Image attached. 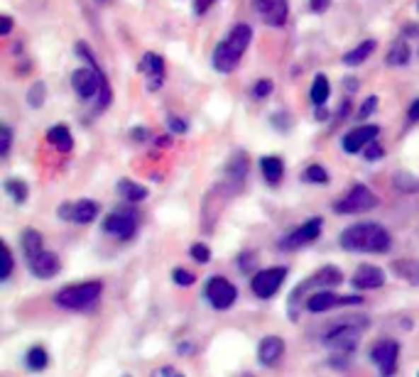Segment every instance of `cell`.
Segmentation results:
<instances>
[{"mask_svg":"<svg viewBox=\"0 0 419 377\" xmlns=\"http://www.w3.org/2000/svg\"><path fill=\"white\" fill-rule=\"evenodd\" d=\"M76 52L81 57H86L88 64H91V69H76V71L71 74V86L74 91H76L79 98H93L98 91V100H96V110H103L105 105L110 103V88H108V81H105L103 71L98 69L96 59H93L91 50H88L86 42H79L76 45Z\"/></svg>","mask_w":419,"mask_h":377,"instance_id":"cell-1","label":"cell"},{"mask_svg":"<svg viewBox=\"0 0 419 377\" xmlns=\"http://www.w3.org/2000/svg\"><path fill=\"white\" fill-rule=\"evenodd\" d=\"M390 233L380 223H358L341 233V245L353 253H387Z\"/></svg>","mask_w":419,"mask_h":377,"instance_id":"cell-2","label":"cell"},{"mask_svg":"<svg viewBox=\"0 0 419 377\" xmlns=\"http://www.w3.org/2000/svg\"><path fill=\"white\" fill-rule=\"evenodd\" d=\"M253 40L251 25H236L224 42H219L214 50V69L219 74H231L238 66V62L243 59L248 45Z\"/></svg>","mask_w":419,"mask_h":377,"instance_id":"cell-3","label":"cell"},{"mask_svg":"<svg viewBox=\"0 0 419 377\" xmlns=\"http://www.w3.org/2000/svg\"><path fill=\"white\" fill-rule=\"evenodd\" d=\"M365 316H355V318H341L331 326V331L323 336V343L333 350H341V353H351L358 346L360 336L365 331Z\"/></svg>","mask_w":419,"mask_h":377,"instance_id":"cell-4","label":"cell"},{"mask_svg":"<svg viewBox=\"0 0 419 377\" xmlns=\"http://www.w3.org/2000/svg\"><path fill=\"white\" fill-rule=\"evenodd\" d=\"M103 294V284L101 282H84V284H74L62 289L54 296V304L69 311H88L96 306V301Z\"/></svg>","mask_w":419,"mask_h":377,"instance_id":"cell-5","label":"cell"},{"mask_svg":"<svg viewBox=\"0 0 419 377\" xmlns=\"http://www.w3.org/2000/svg\"><path fill=\"white\" fill-rule=\"evenodd\" d=\"M341 279H343L341 269L333 267V265H326V267H321L319 272H314L311 277H306L304 282H302L289 294V316L297 318V304H299V301L304 299V296L309 294L311 289H328V286L341 284Z\"/></svg>","mask_w":419,"mask_h":377,"instance_id":"cell-6","label":"cell"},{"mask_svg":"<svg viewBox=\"0 0 419 377\" xmlns=\"http://www.w3.org/2000/svg\"><path fill=\"white\" fill-rule=\"evenodd\" d=\"M378 196L373 194L365 184H355L343 199H338L333 204V211L341 216H351V214H365V211L375 209L378 206Z\"/></svg>","mask_w":419,"mask_h":377,"instance_id":"cell-7","label":"cell"},{"mask_svg":"<svg viewBox=\"0 0 419 377\" xmlns=\"http://www.w3.org/2000/svg\"><path fill=\"white\" fill-rule=\"evenodd\" d=\"M397 358H400V343L390 341V338H383V341L375 343V348L370 350V360L378 365L380 375L383 377H392L397 370Z\"/></svg>","mask_w":419,"mask_h":377,"instance_id":"cell-8","label":"cell"},{"mask_svg":"<svg viewBox=\"0 0 419 377\" xmlns=\"http://www.w3.org/2000/svg\"><path fill=\"white\" fill-rule=\"evenodd\" d=\"M103 231L108 233V236L118 238V240H128V238L135 236V231H137L135 211H132V209L113 211V214H110L108 219L103 221Z\"/></svg>","mask_w":419,"mask_h":377,"instance_id":"cell-9","label":"cell"},{"mask_svg":"<svg viewBox=\"0 0 419 377\" xmlns=\"http://www.w3.org/2000/svg\"><path fill=\"white\" fill-rule=\"evenodd\" d=\"M346 304H363V296H341L328 289L314 291L311 296H306V309L311 314H323V311H331L336 306H346Z\"/></svg>","mask_w":419,"mask_h":377,"instance_id":"cell-10","label":"cell"},{"mask_svg":"<svg viewBox=\"0 0 419 377\" xmlns=\"http://www.w3.org/2000/svg\"><path fill=\"white\" fill-rule=\"evenodd\" d=\"M236 296H238V289L236 284H231L226 277H211L209 284H206V299L211 301V306L214 309H231L233 304H236Z\"/></svg>","mask_w":419,"mask_h":377,"instance_id":"cell-11","label":"cell"},{"mask_svg":"<svg viewBox=\"0 0 419 377\" xmlns=\"http://www.w3.org/2000/svg\"><path fill=\"white\" fill-rule=\"evenodd\" d=\"M285 277H287V269L285 267H272V269H263L253 277V294L260 296V299H270L280 291V286L285 284Z\"/></svg>","mask_w":419,"mask_h":377,"instance_id":"cell-12","label":"cell"},{"mask_svg":"<svg viewBox=\"0 0 419 377\" xmlns=\"http://www.w3.org/2000/svg\"><path fill=\"white\" fill-rule=\"evenodd\" d=\"M378 132H380L378 125H360V127H353V130L346 132V137H343V150H346L348 155H355V152L365 150V147H368L370 142H375Z\"/></svg>","mask_w":419,"mask_h":377,"instance_id":"cell-13","label":"cell"},{"mask_svg":"<svg viewBox=\"0 0 419 377\" xmlns=\"http://www.w3.org/2000/svg\"><path fill=\"white\" fill-rule=\"evenodd\" d=\"M59 216L64 221H74V223H91L98 216V204L91 199H81L76 204H64L59 209Z\"/></svg>","mask_w":419,"mask_h":377,"instance_id":"cell-14","label":"cell"},{"mask_svg":"<svg viewBox=\"0 0 419 377\" xmlns=\"http://www.w3.org/2000/svg\"><path fill=\"white\" fill-rule=\"evenodd\" d=\"M321 226H323V219H319V216L311 219V221H306V223H302V226L297 228L289 238H285L282 245L292 250V248H302V245H306V243H314L321 233Z\"/></svg>","mask_w":419,"mask_h":377,"instance_id":"cell-15","label":"cell"},{"mask_svg":"<svg viewBox=\"0 0 419 377\" xmlns=\"http://www.w3.org/2000/svg\"><path fill=\"white\" fill-rule=\"evenodd\" d=\"M351 282L355 289H380L385 284V272L375 265H360Z\"/></svg>","mask_w":419,"mask_h":377,"instance_id":"cell-16","label":"cell"},{"mask_svg":"<svg viewBox=\"0 0 419 377\" xmlns=\"http://www.w3.org/2000/svg\"><path fill=\"white\" fill-rule=\"evenodd\" d=\"M30 269H33L35 277L52 279L54 274H59L62 262H59V257H57L54 253H45V250H42L40 255H37V257L30 260Z\"/></svg>","mask_w":419,"mask_h":377,"instance_id":"cell-17","label":"cell"},{"mask_svg":"<svg viewBox=\"0 0 419 377\" xmlns=\"http://www.w3.org/2000/svg\"><path fill=\"white\" fill-rule=\"evenodd\" d=\"M285 355V341L280 336H265L258 346V358L263 365L272 368V365L280 363V358Z\"/></svg>","mask_w":419,"mask_h":377,"instance_id":"cell-18","label":"cell"},{"mask_svg":"<svg viewBox=\"0 0 419 377\" xmlns=\"http://www.w3.org/2000/svg\"><path fill=\"white\" fill-rule=\"evenodd\" d=\"M140 71L147 76V86H150V91H157V88L162 86V79H164V59L160 54H145L142 57V64H140Z\"/></svg>","mask_w":419,"mask_h":377,"instance_id":"cell-19","label":"cell"},{"mask_svg":"<svg viewBox=\"0 0 419 377\" xmlns=\"http://www.w3.org/2000/svg\"><path fill=\"white\" fill-rule=\"evenodd\" d=\"M260 169H263L265 182L272 184V187H275V184L282 182V174H285V162H282V157H275V155L263 157V159H260Z\"/></svg>","mask_w":419,"mask_h":377,"instance_id":"cell-20","label":"cell"},{"mask_svg":"<svg viewBox=\"0 0 419 377\" xmlns=\"http://www.w3.org/2000/svg\"><path fill=\"white\" fill-rule=\"evenodd\" d=\"M47 140H50L54 147H59L62 152H69L74 147V137H71V132H69L67 125L50 127V132H47Z\"/></svg>","mask_w":419,"mask_h":377,"instance_id":"cell-21","label":"cell"},{"mask_svg":"<svg viewBox=\"0 0 419 377\" xmlns=\"http://www.w3.org/2000/svg\"><path fill=\"white\" fill-rule=\"evenodd\" d=\"M373 50H375V40H365L363 45H358L353 52H346V54H343V64H346V66H358V64H363L373 54Z\"/></svg>","mask_w":419,"mask_h":377,"instance_id":"cell-22","label":"cell"},{"mask_svg":"<svg viewBox=\"0 0 419 377\" xmlns=\"http://www.w3.org/2000/svg\"><path fill=\"white\" fill-rule=\"evenodd\" d=\"M118 191L128 204H137V201H142L147 196V189L135 182H130V179H123V182L118 184Z\"/></svg>","mask_w":419,"mask_h":377,"instance_id":"cell-23","label":"cell"},{"mask_svg":"<svg viewBox=\"0 0 419 377\" xmlns=\"http://www.w3.org/2000/svg\"><path fill=\"white\" fill-rule=\"evenodd\" d=\"M25 363H28V368L33 370V373H40V370H45L47 365H50V355H47V350L42 346H35L28 350Z\"/></svg>","mask_w":419,"mask_h":377,"instance_id":"cell-24","label":"cell"},{"mask_svg":"<svg viewBox=\"0 0 419 377\" xmlns=\"http://www.w3.org/2000/svg\"><path fill=\"white\" fill-rule=\"evenodd\" d=\"M407 59H410V47H407L405 40H397L395 47H392V52L387 54L385 62L390 64V66H405Z\"/></svg>","mask_w":419,"mask_h":377,"instance_id":"cell-25","label":"cell"},{"mask_svg":"<svg viewBox=\"0 0 419 377\" xmlns=\"http://www.w3.org/2000/svg\"><path fill=\"white\" fill-rule=\"evenodd\" d=\"M263 20L270 25V28H282L285 20H287V0H280L277 5H275L270 13L263 15Z\"/></svg>","mask_w":419,"mask_h":377,"instance_id":"cell-26","label":"cell"},{"mask_svg":"<svg viewBox=\"0 0 419 377\" xmlns=\"http://www.w3.org/2000/svg\"><path fill=\"white\" fill-rule=\"evenodd\" d=\"M326 98H328V79L319 74L314 79V83H311V100H314V105H323Z\"/></svg>","mask_w":419,"mask_h":377,"instance_id":"cell-27","label":"cell"},{"mask_svg":"<svg viewBox=\"0 0 419 377\" xmlns=\"http://www.w3.org/2000/svg\"><path fill=\"white\" fill-rule=\"evenodd\" d=\"M23 245H25V255H28V260L37 257V255L42 253V236L37 231H28L23 236Z\"/></svg>","mask_w":419,"mask_h":377,"instance_id":"cell-28","label":"cell"},{"mask_svg":"<svg viewBox=\"0 0 419 377\" xmlns=\"http://www.w3.org/2000/svg\"><path fill=\"white\" fill-rule=\"evenodd\" d=\"M5 191L13 196L15 204H23V201H28V184L20 182V179H8V182H5Z\"/></svg>","mask_w":419,"mask_h":377,"instance_id":"cell-29","label":"cell"},{"mask_svg":"<svg viewBox=\"0 0 419 377\" xmlns=\"http://www.w3.org/2000/svg\"><path fill=\"white\" fill-rule=\"evenodd\" d=\"M302 179L309 184H326L328 182V174L326 169L321 167V164H311V167H306V172L302 174Z\"/></svg>","mask_w":419,"mask_h":377,"instance_id":"cell-30","label":"cell"},{"mask_svg":"<svg viewBox=\"0 0 419 377\" xmlns=\"http://www.w3.org/2000/svg\"><path fill=\"white\" fill-rule=\"evenodd\" d=\"M45 95H47V88H45V83L42 81H37L33 88H30V93H28V103L33 105V108H40L42 103H45Z\"/></svg>","mask_w":419,"mask_h":377,"instance_id":"cell-31","label":"cell"},{"mask_svg":"<svg viewBox=\"0 0 419 377\" xmlns=\"http://www.w3.org/2000/svg\"><path fill=\"white\" fill-rule=\"evenodd\" d=\"M395 187L400 191H419V179L410 177V174H395Z\"/></svg>","mask_w":419,"mask_h":377,"instance_id":"cell-32","label":"cell"},{"mask_svg":"<svg viewBox=\"0 0 419 377\" xmlns=\"http://www.w3.org/2000/svg\"><path fill=\"white\" fill-rule=\"evenodd\" d=\"M0 250H3V272H0V279H8L10 272H13V255H10V248L5 243H0Z\"/></svg>","mask_w":419,"mask_h":377,"instance_id":"cell-33","label":"cell"},{"mask_svg":"<svg viewBox=\"0 0 419 377\" xmlns=\"http://www.w3.org/2000/svg\"><path fill=\"white\" fill-rule=\"evenodd\" d=\"M10 145H13V132H10L8 125L0 127V157H8Z\"/></svg>","mask_w":419,"mask_h":377,"instance_id":"cell-34","label":"cell"},{"mask_svg":"<svg viewBox=\"0 0 419 377\" xmlns=\"http://www.w3.org/2000/svg\"><path fill=\"white\" fill-rule=\"evenodd\" d=\"M192 257L196 260V262H201V265H206L211 260V253H209V248L204 245V243H196V245H192Z\"/></svg>","mask_w":419,"mask_h":377,"instance_id":"cell-35","label":"cell"},{"mask_svg":"<svg viewBox=\"0 0 419 377\" xmlns=\"http://www.w3.org/2000/svg\"><path fill=\"white\" fill-rule=\"evenodd\" d=\"M172 279H174V282H177L179 286L194 284V274L187 272V269H174V272H172Z\"/></svg>","mask_w":419,"mask_h":377,"instance_id":"cell-36","label":"cell"},{"mask_svg":"<svg viewBox=\"0 0 419 377\" xmlns=\"http://www.w3.org/2000/svg\"><path fill=\"white\" fill-rule=\"evenodd\" d=\"M375 105H378V98H375V95H370V98H365V100H363V105H360V110H358V115H360V118H368V115L375 110Z\"/></svg>","mask_w":419,"mask_h":377,"instance_id":"cell-37","label":"cell"},{"mask_svg":"<svg viewBox=\"0 0 419 377\" xmlns=\"http://www.w3.org/2000/svg\"><path fill=\"white\" fill-rule=\"evenodd\" d=\"M270 91H272V81H268V79H263V81L256 83V88H253V93L258 95V98H265Z\"/></svg>","mask_w":419,"mask_h":377,"instance_id":"cell-38","label":"cell"},{"mask_svg":"<svg viewBox=\"0 0 419 377\" xmlns=\"http://www.w3.org/2000/svg\"><path fill=\"white\" fill-rule=\"evenodd\" d=\"M253 3H256L258 13H260V15H265V13H270V10H272L275 5L280 3V0H253Z\"/></svg>","mask_w":419,"mask_h":377,"instance_id":"cell-39","label":"cell"},{"mask_svg":"<svg viewBox=\"0 0 419 377\" xmlns=\"http://www.w3.org/2000/svg\"><path fill=\"white\" fill-rule=\"evenodd\" d=\"M167 123H169V130L177 132V135H184V132H187V123H184V120H179V118H174V115L167 120Z\"/></svg>","mask_w":419,"mask_h":377,"instance_id":"cell-40","label":"cell"},{"mask_svg":"<svg viewBox=\"0 0 419 377\" xmlns=\"http://www.w3.org/2000/svg\"><path fill=\"white\" fill-rule=\"evenodd\" d=\"M383 157V147L380 145H368V150H365V159H370V162H373V159H380Z\"/></svg>","mask_w":419,"mask_h":377,"instance_id":"cell-41","label":"cell"},{"mask_svg":"<svg viewBox=\"0 0 419 377\" xmlns=\"http://www.w3.org/2000/svg\"><path fill=\"white\" fill-rule=\"evenodd\" d=\"M214 3H216V0H194V10H196L199 15H204L206 10H209Z\"/></svg>","mask_w":419,"mask_h":377,"instance_id":"cell-42","label":"cell"},{"mask_svg":"<svg viewBox=\"0 0 419 377\" xmlns=\"http://www.w3.org/2000/svg\"><path fill=\"white\" fill-rule=\"evenodd\" d=\"M10 30H13V20L8 15H3L0 18V35H10Z\"/></svg>","mask_w":419,"mask_h":377,"instance_id":"cell-43","label":"cell"},{"mask_svg":"<svg viewBox=\"0 0 419 377\" xmlns=\"http://www.w3.org/2000/svg\"><path fill=\"white\" fill-rule=\"evenodd\" d=\"M328 3H331V0H311V10H314V13H323V10L328 8Z\"/></svg>","mask_w":419,"mask_h":377,"instance_id":"cell-44","label":"cell"},{"mask_svg":"<svg viewBox=\"0 0 419 377\" xmlns=\"http://www.w3.org/2000/svg\"><path fill=\"white\" fill-rule=\"evenodd\" d=\"M410 120H412V123H417V120H419V98L410 105Z\"/></svg>","mask_w":419,"mask_h":377,"instance_id":"cell-45","label":"cell"},{"mask_svg":"<svg viewBox=\"0 0 419 377\" xmlns=\"http://www.w3.org/2000/svg\"><path fill=\"white\" fill-rule=\"evenodd\" d=\"M132 137H137V140H142V137H145V130H132Z\"/></svg>","mask_w":419,"mask_h":377,"instance_id":"cell-46","label":"cell"},{"mask_svg":"<svg viewBox=\"0 0 419 377\" xmlns=\"http://www.w3.org/2000/svg\"><path fill=\"white\" fill-rule=\"evenodd\" d=\"M123 377H130V375H123Z\"/></svg>","mask_w":419,"mask_h":377,"instance_id":"cell-47","label":"cell"},{"mask_svg":"<svg viewBox=\"0 0 419 377\" xmlns=\"http://www.w3.org/2000/svg\"><path fill=\"white\" fill-rule=\"evenodd\" d=\"M417 8H419V3H417Z\"/></svg>","mask_w":419,"mask_h":377,"instance_id":"cell-48","label":"cell"}]
</instances>
